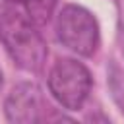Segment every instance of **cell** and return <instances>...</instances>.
Returning a JSON list of instances; mask_svg holds the SVG:
<instances>
[{"label": "cell", "instance_id": "obj_3", "mask_svg": "<svg viewBox=\"0 0 124 124\" xmlns=\"http://www.w3.org/2000/svg\"><path fill=\"white\" fill-rule=\"evenodd\" d=\"M89 70L74 58H58L48 72V89L60 107L78 110L89 97L91 91Z\"/></svg>", "mask_w": 124, "mask_h": 124}, {"label": "cell", "instance_id": "obj_6", "mask_svg": "<svg viewBox=\"0 0 124 124\" xmlns=\"http://www.w3.org/2000/svg\"><path fill=\"white\" fill-rule=\"evenodd\" d=\"M8 4H19V2H23V0H6Z\"/></svg>", "mask_w": 124, "mask_h": 124}, {"label": "cell", "instance_id": "obj_7", "mask_svg": "<svg viewBox=\"0 0 124 124\" xmlns=\"http://www.w3.org/2000/svg\"><path fill=\"white\" fill-rule=\"evenodd\" d=\"M0 87H2V72H0Z\"/></svg>", "mask_w": 124, "mask_h": 124}, {"label": "cell", "instance_id": "obj_1", "mask_svg": "<svg viewBox=\"0 0 124 124\" xmlns=\"http://www.w3.org/2000/svg\"><path fill=\"white\" fill-rule=\"evenodd\" d=\"M0 41L12 60L25 72L37 74L46 60V45L37 31V23L16 8V4L0 6Z\"/></svg>", "mask_w": 124, "mask_h": 124}, {"label": "cell", "instance_id": "obj_4", "mask_svg": "<svg viewBox=\"0 0 124 124\" xmlns=\"http://www.w3.org/2000/svg\"><path fill=\"white\" fill-rule=\"evenodd\" d=\"M48 103L43 97V91L39 89V85L31 83V81H23L17 83L4 105L6 110V118L10 122L16 124H33V122H41L46 118V110H48Z\"/></svg>", "mask_w": 124, "mask_h": 124}, {"label": "cell", "instance_id": "obj_2", "mask_svg": "<svg viewBox=\"0 0 124 124\" xmlns=\"http://www.w3.org/2000/svg\"><path fill=\"white\" fill-rule=\"evenodd\" d=\"M54 29L58 41L79 56H93L101 41L97 19L78 4H68L58 12Z\"/></svg>", "mask_w": 124, "mask_h": 124}, {"label": "cell", "instance_id": "obj_5", "mask_svg": "<svg viewBox=\"0 0 124 124\" xmlns=\"http://www.w3.org/2000/svg\"><path fill=\"white\" fill-rule=\"evenodd\" d=\"M56 2H58V0H23L27 16H29L37 25L48 23V19H50L52 14H54Z\"/></svg>", "mask_w": 124, "mask_h": 124}]
</instances>
